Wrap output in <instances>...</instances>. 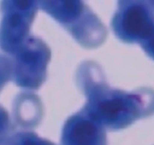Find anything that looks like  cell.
Instances as JSON below:
<instances>
[]
</instances>
